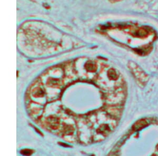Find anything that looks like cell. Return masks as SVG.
<instances>
[{
  "mask_svg": "<svg viewBox=\"0 0 158 156\" xmlns=\"http://www.w3.org/2000/svg\"><path fill=\"white\" fill-rule=\"evenodd\" d=\"M85 68L88 71L92 72L94 71L95 69H96V65L95 64H94L92 62H89L85 64Z\"/></svg>",
  "mask_w": 158,
  "mask_h": 156,
  "instance_id": "cell-2",
  "label": "cell"
},
{
  "mask_svg": "<svg viewBox=\"0 0 158 156\" xmlns=\"http://www.w3.org/2000/svg\"><path fill=\"white\" fill-rule=\"evenodd\" d=\"M34 94L36 96H38V97H41L43 95V90H41V89H39V90H35V92H34Z\"/></svg>",
  "mask_w": 158,
  "mask_h": 156,
  "instance_id": "cell-3",
  "label": "cell"
},
{
  "mask_svg": "<svg viewBox=\"0 0 158 156\" xmlns=\"http://www.w3.org/2000/svg\"><path fill=\"white\" fill-rule=\"evenodd\" d=\"M130 65L131 66L129 67V68L131 69V73L135 79L139 82L141 85H144L148 80V76L137 64L132 63L130 64Z\"/></svg>",
  "mask_w": 158,
  "mask_h": 156,
  "instance_id": "cell-1",
  "label": "cell"
}]
</instances>
